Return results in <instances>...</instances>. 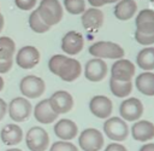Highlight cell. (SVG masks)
Listing matches in <instances>:
<instances>
[{
  "label": "cell",
  "mask_w": 154,
  "mask_h": 151,
  "mask_svg": "<svg viewBox=\"0 0 154 151\" xmlns=\"http://www.w3.org/2000/svg\"><path fill=\"white\" fill-rule=\"evenodd\" d=\"M131 135L137 141H148L154 138V123L142 120L137 121L131 127Z\"/></svg>",
  "instance_id": "cell-20"
},
{
  "label": "cell",
  "mask_w": 154,
  "mask_h": 151,
  "mask_svg": "<svg viewBox=\"0 0 154 151\" xmlns=\"http://www.w3.org/2000/svg\"><path fill=\"white\" fill-rule=\"evenodd\" d=\"M37 0H14L16 6L22 11H29L32 10L36 6Z\"/></svg>",
  "instance_id": "cell-31"
},
{
  "label": "cell",
  "mask_w": 154,
  "mask_h": 151,
  "mask_svg": "<svg viewBox=\"0 0 154 151\" xmlns=\"http://www.w3.org/2000/svg\"><path fill=\"white\" fill-rule=\"evenodd\" d=\"M41 19L49 27L58 24L63 18V6L59 0H41L36 8Z\"/></svg>",
  "instance_id": "cell-2"
},
{
  "label": "cell",
  "mask_w": 154,
  "mask_h": 151,
  "mask_svg": "<svg viewBox=\"0 0 154 151\" xmlns=\"http://www.w3.org/2000/svg\"><path fill=\"white\" fill-rule=\"evenodd\" d=\"M29 27L32 31L37 33V34H43L46 31H48L51 29L49 25H47L42 19L41 17L38 16V12L37 10H34L31 11L30 16H29Z\"/></svg>",
  "instance_id": "cell-27"
},
{
  "label": "cell",
  "mask_w": 154,
  "mask_h": 151,
  "mask_svg": "<svg viewBox=\"0 0 154 151\" xmlns=\"http://www.w3.org/2000/svg\"><path fill=\"white\" fill-rule=\"evenodd\" d=\"M103 12L97 7H90L82 13V25L87 30H97L103 24Z\"/></svg>",
  "instance_id": "cell-17"
},
{
  "label": "cell",
  "mask_w": 154,
  "mask_h": 151,
  "mask_svg": "<svg viewBox=\"0 0 154 151\" xmlns=\"http://www.w3.org/2000/svg\"><path fill=\"white\" fill-rule=\"evenodd\" d=\"M140 151H154V144H153V143L144 144L143 146H141Z\"/></svg>",
  "instance_id": "cell-36"
},
{
  "label": "cell",
  "mask_w": 154,
  "mask_h": 151,
  "mask_svg": "<svg viewBox=\"0 0 154 151\" xmlns=\"http://www.w3.org/2000/svg\"><path fill=\"white\" fill-rule=\"evenodd\" d=\"M150 4H152V5L154 6V0H150Z\"/></svg>",
  "instance_id": "cell-40"
},
{
  "label": "cell",
  "mask_w": 154,
  "mask_h": 151,
  "mask_svg": "<svg viewBox=\"0 0 154 151\" xmlns=\"http://www.w3.org/2000/svg\"><path fill=\"white\" fill-rule=\"evenodd\" d=\"M78 144L83 151H99L103 146V135L95 128H87L79 134Z\"/></svg>",
  "instance_id": "cell-8"
},
{
  "label": "cell",
  "mask_w": 154,
  "mask_h": 151,
  "mask_svg": "<svg viewBox=\"0 0 154 151\" xmlns=\"http://www.w3.org/2000/svg\"><path fill=\"white\" fill-rule=\"evenodd\" d=\"M106 75H107V65L103 62V59L93 58L87 62L84 66V76L88 81L99 82L103 80Z\"/></svg>",
  "instance_id": "cell-14"
},
{
  "label": "cell",
  "mask_w": 154,
  "mask_h": 151,
  "mask_svg": "<svg viewBox=\"0 0 154 151\" xmlns=\"http://www.w3.org/2000/svg\"><path fill=\"white\" fill-rule=\"evenodd\" d=\"M88 2L93 6V7H100L105 4H109L108 0H88Z\"/></svg>",
  "instance_id": "cell-35"
},
{
  "label": "cell",
  "mask_w": 154,
  "mask_h": 151,
  "mask_svg": "<svg viewBox=\"0 0 154 151\" xmlns=\"http://www.w3.org/2000/svg\"><path fill=\"white\" fill-rule=\"evenodd\" d=\"M49 151H78V149L75 144H72L70 141L60 140V141L53 143Z\"/></svg>",
  "instance_id": "cell-29"
},
{
  "label": "cell",
  "mask_w": 154,
  "mask_h": 151,
  "mask_svg": "<svg viewBox=\"0 0 154 151\" xmlns=\"http://www.w3.org/2000/svg\"><path fill=\"white\" fill-rule=\"evenodd\" d=\"M16 53V43L8 36H0V59H13Z\"/></svg>",
  "instance_id": "cell-26"
},
{
  "label": "cell",
  "mask_w": 154,
  "mask_h": 151,
  "mask_svg": "<svg viewBox=\"0 0 154 151\" xmlns=\"http://www.w3.org/2000/svg\"><path fill=\"white\" fill-rule=\"evenodd\" d=\"M48 69L65 82L75 81L82 72V65L77 59L63 54L52 56L48 60Z\"/></svg>",
  "instance_id": "cell-1"
},
{
  "label": "cell",
  "mask_w": 154,
  "mask_h": 151,
  "mask_svg": "<svg viewBox=\"0 0 154 151\" xmlns=\"http://www.w3.org/2000/svg\"><path fill=\"white\" fill-rule=\"evenodd\" d=\"M103 133L113 141H123L129 135V127L120 117H109L103 123Z\"/></svg>",
  "instance_id": "cell-7"
},
{
  "label": "cell",
  "mask_w": 154,
  "mask_h": 151,
  "mask_svg": "<svg viewBox=\"0 0 154 151\" xmlns=\"http://www.w3.org/2000/svg\"><path fill=\"white\" fill-rule=\"evenodd\" d=\"M4 86H5V81H4V79L0 76V92L4 89Z\"/></svg>",
  "instance_id": "cell-38"
},
{
  "label": "cell",
  "mask_w": 154,
  "mask_h": 151,
  "mask_svg": "<svg viewBox=\"0 0 154 151\" xmlns=\"http://www.w3.org/2000/svg\"><path fill=\"white\" fill-rule=\"evenodd\" d=\"M137 11V5L135 0H120L114 7V16L119 21H128L134 17Z\"/></svg>",
  "instance_id": "cell-22"
},
{
  "label": "cell",
  "mask_w": 154,
  "mask_h": 151,
  "mask_svg": "<svg viewBox=\"0 0 154 151\" xmlns=\"http://www.w3.org/2000/svg\"><path fill=\"white\" fill-rule=\"evenodd\" d=\"M25 144L30 151H46L49 145V135L42 127H31L25 134Z\"/></svg>",
  "instance_id": "cell-6"
},
{
  "label": "cell",
  "mask_w": 154,
  "mask_h": 151,
  "mask_svg": "<svg viewBox=\"0 0 154 151\" xmlns=\"http://www.w3.org/2000/svg\"><path fill=\"white\" fill-rule=\"evenodd\" d=\"M0 138H1V141L5 145L14 146V145H18L23 140V130L18 124L8 123V124H5L1 128Z\"/></svg>",
  "instance_id": "cell-19"
},
{
  "label": "cell",
  "mask_w": 154,
  "mask_h": 151,
  "mask_svg": "<svg viewBox=\"0 0 154 151\" xmlns=\"http://www.w3.org/2000/svg\"><path fill=\"white\" fill-rule=\"evenodd\" d=\"M136 63L144 71L154 70V47H144L137 54Z\"/></svg>",
  "instance_id": "cell-24"
},
{
  "label": "cell",
  "mask_w": 154,
  "mask_h": 151,
  "mask_svg": "<svg viewBox=\"0 0 154 151\" xmlns=\"http://www.w3.org/2000/svg\"><path fill=\"white\" fill-rule=\"evenodd\" d=\"M89 53L94 58H108V59H120L124 57V50L116 42L112 41H97L89 47Z\"/></svg>",
  "instance_id": "cell-3"
},
{
  "label": "cell",
  "mask_w": 154,
  "mask_h": 151,
  "mask_svg": "<svg viewBox=\"0 0 154 151\" xmlns=\"http://www.w3.org/2000/svg\"><path fill=\"white\" fill-rule=\"evenodd\" d=\"M64 7L70 14H81L85 11V0H64Z\"/></svg>",
  "instance_id": "cell-28"
},
{
  "label": "cell",
  "mask_w": 154,
  "mask_h": 151,
  "mask_svg": "<svg viewBox=\"0 0 154 151\" xmlns=\"http://www.w3.org/2000/svg\"><path fill=\"white\" fill-rule=\"evenodd\" d=\"M6 151H22V150L20 149H17V147H12V149H8Z\"/></svg>",
  "instance_id": "cell-39"
},
{
  "label": "cell",
  "mask_w": 154,
  "mask_h": 151,
  "mask_svg": "<svg viewBox=\"0 0 154 151\" xmlns=\"http://www.w3.org/2000/svg\"><path fill=\"white\" fill-rule=\"evenodd\" d=\"M58 116L59 115L55 114L51 108L48 99H43L38 101L34 108V117L38 123H43V124L53 123L58 118Z\"/></svg>",
  "instance_id": "cell-18"
},
{
  "label": "cell",
  "mask_w": 154,
  "mask_h": 151,
  "mask_svg": "<svg viewBox=\"0 0 154 151\" xmlns=\"http://www.w3.org/2000/svg\"><path fill=\"white\" fill-rule=\"evenodd\" d=\"M119 114L124 121H136L143 114V105L137 98H128L122 101L119 106Z\"/></svg>",
  "instance_id": "cell-11"
},
{
  "label": "cell",
  "mask_w": 154,
  "mask_h": 151,
  "mask_svg": "<svg viewBox=\"0 0 154 151\" xmlns=\"http://www.w3.org/2000/svg\"><path fill=\"white\" fill-rule=\"evenodd\" d=\"M4 25H5V18H4V16H2L1 12H0V33H1V30L4 29Z\"/></svg>",
  "instance_id": "cell-37"
},
{
  "label": "cell",
  "mask_w": 154,
  "mask_h": 151,
  "mask_svg": "<svg viewBox=\"0 0 154 151\" xmlns=\"http://www.w3.org/2000/svg\"><path fill=\"white\" fill-rule=\"evenodd\" d=\"M84 46L83 35L76 30L67 31L61 39V50L67 56H75L82 51Z\"/></svg>",
  "instance_id": "cell-13"
},
{
  "label": "cell",
  "mask_w": 154,
  "mask_h": 151,
  "mask_svg": "<svg viewBox=\"0 0 154 151\" xmlns=\"http://www.w3.org/2000/svg\"><path fill=\"white\" fill-rule=\"evenodd\" d=\"M6 114H7V103L2 98H0V121L4 120Z\"/></svg>",
  "instance_id": "cell-34"
},
{
  "label": "cell",
  "mask_w": 154,
  "mask_h": 151,
  "mask_svg": "<svg viewBox=\"0 0 154 151\" xmlns=\"http://www.w3.org/2000/svg\"><path fill=\"white\" fill-rule=\"evenodd\" d=\"M54 134L64 140V141H70L72 140L73 138L77 137V133H78V127L77 124L69 120V118H61L55 124H54Z\"/></svg>",
  "instance_id": "cell-16"
},
{
  "label": "cell",
  "mask_w": 154,
  "mask_h": 151,
  "mask_svg": "<svg viewBox=\"0 0 154 151\" xmlns=\"http://www.w3.org/2000/svg\"><path fill=\"white\" fill-rule=\"evenodd\" d=\"M135 40L143 46H149L154 43V33L153 34H143L140 31H135Z\"/></svg>",
  "instance_id": "cell-30"
},
{
  "label": "cell",
  "mask_w": 154,
  "mask_h": 151,
  "mask_svg": "<svg viewBox=\"0 0 154 151\" xmlns=\"http://www.w3.org/2000/svg\"><path fill=\"white\" fill-rule=\"evenodd\" d=\"M49 105L58 115L69 112L73 106V98L66 91H57L48 98Z\"/></svg>",
  "instance_id": "cell-12"
},
{
  "label": "cell",
  "mask_w": 154,
  "mask_h": 151,
  "mask_svg": "<svg viewBox=\"0 0 154 151\" xmlns=\"http://www.w3.org/2000/svg\"><path fill=\"white\" fill-rule=\"evenodd\" d=\"M40 62V52L34 46H23L16 54V64L22 69H32Z\"/></svg>",
  "instance_id": "cell-9"
},
{
  "label": "cell",
  "mask_w": 154,
  "mask_h": 151,
  "mask_svg": "<svg viewBox=\"0 0 154 151\" xmlns=\"http://www.w3.org/2000/svg\"><path fill=\"white\" fill-rule=\"evenodd\" d=\"M13 65V59H6L1 60L0 59V74H6L12 69Z\"/></svg>",
  "instance_id": "cell-32"
},
{
  "label": "cell",
  "mask_w": 154,
  "mask_h": 151,
  "mask_svg": "<svg viewBox=\"0 0 154 151\" xmlns=\"http://www.w3.org/2000/svg\"><path fill=\"white\" fill-rule=\"evenodd\" d=\"M136 30L143 34L154 33V10L144 8L136 17Z\"/></svg>",
  "instance_id": "cell-21"
},
{
  "label": "cell",
  "mask_w": 154,
  "mask_h": 151,
  "mask_svg": "<svg viewBox=\"0 0 154 151\" xmlns=\"http://www.w3.org/2000/svg\"><path fill=\"white\" fill-rule=\"evenodd\" d=\"M105 151H128L126 147L122 144H118V143H111L106 146Z\"/></svg>",
  "instance_id": "cell-33"
},
{
  "label": "cell",
  "mask_w": 154,
  "mask_h": 151,
  "mask_svg": "<svg viewBox=\"0 0 154 151\" xmlns=\"http://www.w3.org/2000/svg\"><path fill=\"white\" fill-rule=\"evenodd\" d=\"M19 89L24 98L35 99L45 93L46 85L45 81L35 75H26L19 82Z\"/></svg>",
  "instance_id": "cell-5"
},
{
  "label": "cell",
  "mask_w": 154,
  "mask_h": 151,
  "mask_svg": "<svg viewBox=\"0 0 154 151\" xmlns=\"http://www.w3.org/2000/svg\"><path fill=\"white\" fill-rule=\"evenodd\" d=\"M136 88L144 95H154V74L144 71L136 77Z\"/></svg>",
  "instance_id": "cell-23"
},
{
  "label": "cell",
  "mask_w": 154,
  "mask_h": 151,
  "mask_svg": "<svg viewBox=\"0 0 154 151\" xmlns=\"http://www.w3.org/2000/svg\"><path fill=\"white\" fill-rule=\"evenodd\" d=\"M109 88L112 94L118 98L128 97L132 91V82L131 81H117L114 79L109 80Z\"/></svg>",
  "instance_id": "cell-25"
},
{
  "label": "cell",
  "mask_w": 154,
  "mask_h": 151,
  "mask_svg": "<svg viewBox=\"0 0 154 151\" xmlns=\"http://www.w3.org/2000/svg\"><path fill=\"white\" fill-rule=\"evenodd\" d=\"M135 64L129 59H117L116 63L111 68V79L117 81H131L135 76Z\"/></svg>",
  "instance_id": "cell-10"
},
{
  "label": "cell",
  "mask_w": 154,
  "mask_h": 151,
  "mask_svg": "<svg viewBox=\"0 0 154 151\" xmlns=\"http://www.w3.org/2000/svg\"><path fill=\"white\" fill-rule=\"evenodd\" d=\"M90 112L99 118H107L112 114V101L106 95H95L89 101Z\"/></svg>",
  "instance_id": "cell-15"
},
{
  "label": "cell",
  "mask_w": 154,
  "mask_h": 151,
  "mask_svg": "<svg viewBox=\"0 0 154 151\" xmlns=\"http://www.w3.org/2000/svg\"><path fill=\"white\" fill-rule=\"evenodd\" d=\"M32 106L31 103L24 97H16L7 104V114L11 120L19 123L28 120L31 115Z\"/></svg>",
  "instance_id": "cell-4"
}]
</instances>
